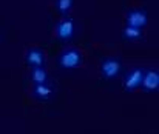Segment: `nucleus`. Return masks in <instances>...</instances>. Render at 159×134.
<instances>
[{"mask_svg": "<svg viewBox=\"0 0 159 134\" xmlns=\"http://www.w3.org/2000/svg\"><path fill=\"white\" fill-rule=\"evenodd\" d=\"M144 91H158L159 88V73L156 69H150L144 73L142 82H141Z\"/></svg>", "mask_w": 159, "mask_h": 134, "instance_id": "6", "label": "nucleus"}, {"mask_svg": "<svg viewBox=\"0 0 159 134\" xmlns=\"http://www.w3.org/2000/svg\"><path fill=\"white\" fill-rule=\"evenodd\" d=\"M82 63V56L77 49L74 48H70V49H65L60 57H59V65L63 68V69H74L77 68L79 65Z\"/></svg>", "mask_w": 159, "mask_h": 134, "instance_id": "1", "label": "nucleus"}, {"mask_svg": "<svg viewBox=\"0 0 159 134\" xmlns=\"http://www.w3.org/2000/svg\"><path fill=\"white\" fill-rule=\"evenodd\" d=\"M147 12L145 11H141V9H131L127 12V25L128 26H134V28H139L142 29L145 25H147Z\"/></svg>", "mask_w": 159, "mask_h": 134, "instance_id": "4", "label": "nucleus"}, {"mask_svg": "<svg viewBox=\"0 0 159 134\" xmlns=\"http://www.w3.org/2000/svg\"><path fill=\"white\" fill-rule=\"evenodd\" d=\"M25 60H26V63H28L31 68H34V66H43V63H45L43 52H42L40 49H36V48L26 51Z\"/></svg>", "mask_w": 159, "mask_h": 134, "instance_id": "7", "label": "nucleus"}, {"mask_svg": "<svg viewBox=\"0 0 159 134\" xmlns=\"http://www.w3.org/2000/svg\"><path fill=\"white\" fill-rule=\"evenodd\" d=\"M74 29H76L74 20L70 19V17H65V19H62V20L57 23V26H56V36H57L60 40L66 42V40H70V39L73 37Z\"/></svg>", "mask_w": 159, "mask_h": 134, "instance_id": "2", "label": "nucleus"}, {"mask_svg": "<svg viewBox=\"0 0 159 134\" xmlns=\"http://www.w3.org/2000/svg\"><path fill=\"white\" fill-rule=\"evenodd\" d=\"M142 76H144V71L141 68H133L124 79L125 91H134L136 88H139L141 82H142Z\"/></svg>", "mask_w": 159, "mask_h": 134, "instance_id": "3", "label": "nucleus"}, {"mask_svg": "<svg viewBox=\"0 0 159 134\" xmlns=\"http://www.w3.org/2000/svg\"><path fill=\"white\" fill-rule=\"evenodd\" d=\"M122 36L125 39H128V40H138V39L142 37V31L139 28H134V26H128L127 25L124 28V31H122Z\"/></svg>", "mask_w": 159, "mask_h": 134, "instance_id": "10", "label": "nucleus"}, {"mask_svg": "<svg viewBox=\"0 0 159 134\" xmlns=\"http://www.w3.org/2000/svg\"><path fill=\"white\" fill-rule=\"evenodd\" d=\"M33 92H34V96H36L37 99L45 100V99H48V97L53 94V88H51L50 85H47V82H45V83H34Z\"/></svg>", "mask_w": 159, "mask_h": 134, "instance_id": "8", "label": "nucleus"}, {"mask_svg": "<svg viewBox=\"0 0 159 134\" xmlns=\"http://www.w3.org/2000/svg\"><path fill=\"white\" fill-rule=\"evenodd\" d=\"M31 79L34 83H45L48 80L47 71L43 69V66H34L31 71Z\"/></svg>", "mask_w": 159, "mask_h": 134, "instance_id": "9", "label": "nucleus"}, {"mask_svg": "<svg viewBox=\"0 0 159 134\" xmlns=\"http://www.w3.org/2000/svg\"><path fill=\"white\" fill-rule=\"evenodd\" d=\"M120 71V62L117 59H105L101 65V73L105 79H114Z\"/></svg>", "mask_w": 159, "mask_h": 134, "instance_id": "5", "label": "nucleus"}, {"mask_svg": "<svg viewBox=\"0 0 159 134\" xmlns=\"http://www.w3.org/2000/svg\"><path fill=\"white\" fill-rule=\"evenodd\" d=\"M56 8L62 16H66L70 12V9L73 8V0H57L56 2Z\"/></svg>", "mask_w": 159, "mask_h": 134, "instance_id": "11", "label": "nucleus"}]
</instances>
